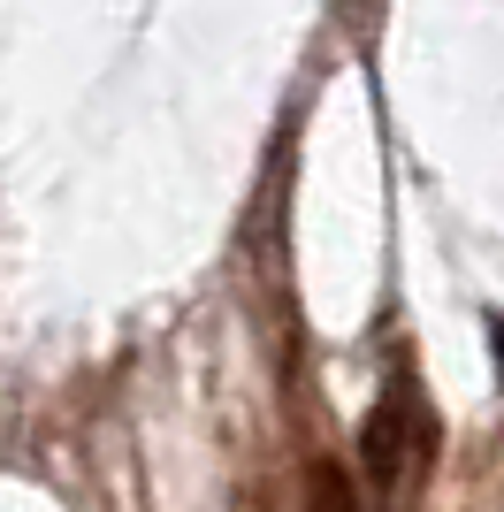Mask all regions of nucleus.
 I'll return each mask as SVG.
<instances>
[{"mask_svg": "<svg viewBox=\"0 0 504 512\" xmlns=\"http://www.w3.org/2000/svg\"><path fill=\"white\" fill-rule=\"evenodd\" d=\"M359 459H367V482H375L382 497L405 490L413 482V467L428 459V413H420L413 390H382V406L367 413V428H359Z\"/></svg>", "mask_w": 504, "mask_h": 512, "instance_id": "1", "label": "nucleus"}, {"mask_svg": "<svg viewBox=\"0 0 504 512\" xmlns=\"http://www.w3.org/2000/svg\"><path fill=\"white\" fill-rule=\"evenodd\" d=\"M497 360H504V329H497Z\"/></svg>", "mask_w": 504, "mask_h": 512, "instance_id": "3", "label": "nucleus"}, {"mask_svg": "<svg viewBox=\"0 0 504 512\" xmlns=\"http://www.w3.org/2000/svg\"><path fill=\"white\" fill-rule=\"evenodd\" d=\"M306 512H367V505H359L352 474L336 467V459H321V467L306 474Z\"/></svg>", "mask_w": 504, "mask_h": 512, "instance_id": "2", "label": "nucleus"}]
</instances>
